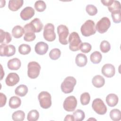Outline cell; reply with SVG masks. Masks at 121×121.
I'll return each mask as SVG.
<instances>
[{"instance_id": "14", "label": "cell", "mask_w": 121, "mask_h": 121, "mask_svg": "<svg viewBox=\"0 0 121 121\" xmlns=\"http://www.w3.org/2000/svg\"><path fill=\"white\" fill-rule=\"evenodd\" d=\"M19 81V76L16 73L12 72L8 74L5 79L6 85L9 86H12L16 85Z\"/></svg>"}, {"instance_id": "23", "label": "cell", "mask_w": 121, "mask_h": 121, "mask_svg": "<svg viewBox=\"0 0 121 121\" xmlns=\"http://www.w3.org/2000/svg\"><path fill=\"white\" fill-rule=\"evenodd\" d=\"M0 43L1 44L9 43L12 40V37L9 33L5 32L2 29L0 30Z\"/></svg>"}, {"instance_id": "3", "label": "cell", "mask_w": 121, "mask_h": 121, "mask_svg": "<svg viewBox=\"0 0 121 121\" xmlns=\"http://www.w3.org/2000/svg\"><path fill=\"white\" fill-rule=\"evenodd\" d=\"M68 41L69 43V48L73 52L78 51L82 43L78 33L76 32H73L69 35Z\"/></svg>"}, {"instance_id": "24", "label": "cell", "mask_w": 121, "mask_h": 121, "mask_svg": "<svg viewBox=\"0 0 121 121\" xmlns=\"http://www.w3.org/2000/svg\"><path fill=\"white\" fill-rule=\"evenodd\" d=\"M24 33V28L19 25L16 26L12 30V35L15 38H19L21 37Z\"/></svg>"}, {"instance_id": "20", "label": "cell", "mask_w": 121, "mask_h": 121, "mask_svg": "<svg viewBox=\"0 0 121 121\" xmlns=\"http://www.w3.org/2000/svg\"><path fill=\"white\" fill-rule=\"evenodd\" d=\"M75 62L77 65L79 67L85 66L87 62V59L86 55L83 53L78 54L76 57Z\"/></svg>"}, {"instance_id": "11", "label": "cell", "mask_w": 121, "mask_h": 121, "mask_svg": "<svg viewBox=\"0 0 121 121\" xmlns=\"http://www.w3.org/2000/svg\"><path fill=\"white\" fill-rule=\"evenodd\" d=\"M16 52L15 47L12 44H1L0 46V55L10 57L14 55Z\"/></svg>"}, {"instance_id": "18", "label": "cell", "mask_w": 121, "mask_h": 121, "mask_svg": "<svg viewBox=\"0 0 121 121\" xmlns=\"http://www.w3.org/2000/svg\"><path fill=\"white\" fill-rule=\"evenodd\" d=\"M21 62L19 59L15 58L9 60L7 63L8 68L10 70H18L21 67Z\"/></svg>"}, {"instance_id": "42", "label": "cell", "mask_w": 121, "mask_h": 121, "mask_svg": "<svg viewBox=\"0 0 121 121\" xmlns=\"http://www.w3.org/2000/svg\"><path fill=\"white\" fill-rule=\"evenodd\" d=\"M113 0H101V2L104 6L109 7L112 2Z\"/></svg>"}, {"instance_id": "30", "label": "cell", "mask_w": 121, "mask_h": 121, "mask_svg": "<svg viewBox=\"0 0 121 121\" xmlns=\"http://www.w3.org/2000/svg\"><path fill=\"white\" fill-rule=\"evenodd\" d=\"M39 117V112L36 110H32L29 112L27 116L28 121H36Z\"/></svg>"}, {"instance_id": "31", "label": "cell", "mask_w": 121, "mask_h": 121, "mask_svg": "<svg viewBox=\"0 0 121 121\" xmlns=\"http://www.w3.org/2000/svg\"><path fill=\"white\" fill-rule=\"evenodd\" d=\"M75 121H82L85 117L84 112L80 109H78L73 114Z\"/></svg>"}, {"instance_id": "19", "label": "cell", "mask_w": 121, "mask_h": 121, "mask_svg": "<svg viewBox=\"0 0 121 121\" xmlns=\"http://www.w3.org/2000/svg\"><path fill=\"white\" fill-rule=\"evenodd\" d=\"M23 3V0H10L9 2L8 8L10 10L16 11L22 6Z\"/></svg>"}, {"instance_id": "34", "label": "cell", "mask_w": 121, "mask_h": 121, "mask_svg": "<svg viewBox=\"0 0 121 121\" xmlns=\"http://www.w3.org/2000/svg\"><path fill=\"white\" fill-rule=\"evenodd\" d=\"M61 55V52L60 49L58 48H54L52 49L49 52L50 58L53 60H56L58 59Z\"/></svg>"}, {"instance_id": "21", "label": "cell", "mask_w": 121, "mask_h": 121, "mask_svg": "<svg viewBox=\"0 0 121 121\" xmlns=\"http://www.w3.org/2000/svg\"><path fill=\"white\" fill-rule=\"evenodd\" d=\"M105 101L108 106L114 107L117 104L119 98L116 95L114 94H110L106 96Z\"/></svg>"}, {"instance_id": "13", "label": "cell", "mask_w": 121, "mask_h": 121, "mask_svg": "<svg viewBox=\"0 0 121 121\" xmlns=\"http://www.w3.org/2000/svg\"><path fill=\"white\" fill-rule=\"evenodd\" d=\"M34 9L31 7H26L25 8L20 12L21 18L24 20H28L32 18L35 15Z\"/></svg>"}, {"instance_id": "7", "label": "cell", "mask_w": 121, "mask_h": 121, "mask_svg": "<svg viewBox=\"0 0 121 121\" xmlns=\"http://www.w3.org/2000/svg\"><path fill=\"white\" fill-rule=\"evenodd\" d=\"M43 37L49 42H52L56 39V34L54 32V26L52 23L45 25L43 29Z\"/></svg>"}, {"instance_id": "44", "label": "cell", "mask_w": 121, "mask_h": 121, "mask_svg": "<svg viewBox=\"0 0 121 121\" xmlns=\"http://www.w3.org/2000/svg\"><path fill=\"white\" fill-rule=\"evenodd\" d=\"M0 66H1V79H2V78H3V77L4 76L3 74H2V73L4 74V71H3V69H2V65H0Z\"/></svg>"}, {"instance_id": "6", "label": "cell", "mask_w": 121, "mask_h": 121, "mask_svg": "<svg viewBox=\"0 0 121 121\" xmlns=\"http://www.w3.org/2000/svg\"><path fill=\"white\" fill-rule=\"evenodd\" d=\"M57 33L59 35L60 43L63 45H66L69 43L68 40L69 35V29L66 26L60 25L57 27Z\"/></svg>"}, {"instance_id": "22", "label": "cell", "mask_w": 121, "mask_h": 121, "mask_svg": "<svg viewBox=\"0 0 121 121\" xmlns=\"http://www.w3.org/2000/svg\"><path fill=\"white\" fill-rule=\"evenodd\" d=\"M92 83L95 87L96 88H100L104 85L105 79L102 76L97 75L92 78Z\"/></svg>"}, {"instance_id": "27", "label": "cell", "mask_w": 121, "mask_h": 121, "mask_svg": "<svg viewBox=\"0 0 121 121\" xmlns=\"http://www.w3.org/2000/svg\"><path fill=\"white\" fill-rule=\"evenodd\" d=\"M102 56L101 53L98 51L93 52L90 56L91 61L94 64H98L100 63L102 60Z\"/></svg>"}, {"instance_id": "8", "label": "cell", "mask_w": 121, "mask_h": 121, "mask_svg": "<svg viewBox=\"0 0 121 121\" xmlns=\"http://www.w3.org/2000/svg\"><path fill=\"white\" fill-rule=\"evenodd\" d=\"M92 107L94 111L100 115L105 114L107 111L106 105L100 98H96L92 102Z\"/></svg>"}, {"instance_id": "29", "label": "cell", "mask_w": 121, "mask_h": 121, "mask_svg": "<svg viewBox=\"0 0 121 121\" xmlns=\"http://www.w3.org/2000/svg\"><path fill=\"white\" fill-rule=\"evenodd\" d=\"M110 117L114 121H119L121 119V112L119 109H112L110 112Z\"/></svg>"}, {"instance_id": "2", "label": "cell", "mask_w": 121, "mask_h": 121, "mask_svg": "<svg viewBox=\"0 0 121 121\" xmlns=\"http://www.w3.org/2000/svg\"><path fill=\"white\" fill-rule=\"evenodd\" d=\"M76 83V79L73 77L69 76L66 77L61 84V91L65 94L71 93L73 91Z\"/></svg>"}, {"instance_id": "5", "label": "cell", "mask_w": 121, "mask_h": 121, "mask_svg": "<svg viewBox=\"0 0 121 121\" xmlns=\"http://www.w3.org/2000/svg\"><path fill=\"white\" fill-rule=\"evenodd\" d=\"M41 66L36 61H31L27 65V75L32 79L37 78L40 72Z\"/></svg>"}, {"instance_id": "43", "label": "cell", "mask_w": 121, "mask_h": 121, "mask_svg": "<svg viewBox=\"0 0 121 121\" xmlns=\"http://www.w3.org/2000/svg\"><path fill=\"white\" fill-rule=\"evenodd\" d=\"M65 121H74V119L73 115L71 114H68L65 116V118L64 119Z\"/></svg>"}, {"instance_id": "36", "label": "cell", "mask_w": 121, "mask_h": 121, "mask_svg": "<svg viewBox=\"0 0 121 121\" xmlns=\"http://www.w3.org/2000/svg\"><path fill=\"white\" fill-rule=\"evenodd\" d=\"M100 50L102 52L106 53L110 50L111 45L108 41L106 40H104L101 43V44L100 45Z\"/></svg>"}, {"instance_id": "9", "label": "cell", "mask_w": 121, "mask_h": 121, "mask_svg": "<svg viewBox=\"0 0 121 121\" xmlns=\"http://www.w3.org/2000/svg\"><path fill=\"white\" fill-rule=\"evenodd\" d=\"M111 26V21L109 18L104 17L98 21L96 25V30L100 34L105 33Z\"/></svg>"}, {"instance_id": "1", "label": "cell", "mask_w": 121, "mask_h": 121, "mask_svg": "<svg viewBox=\"0 0 121 121\" xmlns=\"http://www.w3.org/2000/svg\"><path fill=\"white\" fill-rule=\"evenodd\" d=\"M80 30L82 35L86 37L94 35L96 32L95 22L92 20H86L81 26Z\"/></svg>"}, {"instance_id": "38", "label": "cell", "mask_w": 121, "mask_h": 121, "mask_svg": "<svg viewBox=\"0 0 121 121\" xmlns=\"http://www.w3.org/2000/svg\"><path fill=\"white\" fill-rule=\"evenodd\" d=\"M108 9L109 11L111 13L112 11L115 10H121L120 2L119 1L113 0V1L112 3V4L109 7H108Z\"/></svg>"}, {"instance_id": "10", "label": "cell", "mask_w": 121, "mask_h": 121, "mask_svg": "<svg viewBox=\"0 0 121 121\" xmlns=\"http://www.w3.org/2000/svg\"><path fill=\"white\" fill-rule=\"evenodd\" d=\"M77 105V100L74 96H69L64 100L63 104V108L67 112H72L75 110Z\"/></svg>"}, {"instance_id": "40", "label": "cell", "mask_w": 121, "mask_h": 121, "mask_svg": "<svg viewBox=\"0 0 121 121\" xmlns=\"http://www.w3.org/2000/svg\"><path fill=\"white\" fill-rule=\"evenodd\" d=\"M92 49V46L88 43H82L80 46L79 50L83 53H88Z\"/></svg>"}, {"instance_id": "28", "label": "cell", "mask_w": 121, "mask_h": 121, "mask_svg": "<svg viewBox=\"0 0 121 121\" xmlns=\"http://www.w3.org/2000/svg\"><path fill=\"white\" fill-rule=\"evenodd\" d=\"M25 117V112L21 110H18L13 112L12 119L15 121H23Z\"/></svg>"}, {"instance_id": "39", "label": "cell", "mask_w": 121, "mask_h": 121, "mask_svg": "<svg viewBox=\"0 0 121 121\" xmlns=\"http://www.w3.org/2000/svg\"><path fill=\"white\" fill-rule=\"evenodd\" d=\"M86 10L90 16H93L97 13V9L95 6L92 4H88L86 6Z\"/></svg>"}, {"instance_id": "37", "label": "cell", "mask_w": 121, "mask_h": 121, "mask_svg": "<svg viewBox=\"0 0 121 121\" xmlns=\"http://www.w3.org/2000/svg\"><path fill=\"white\" fill-rule=\"evenodd\" d=\"M112 20L115 23H119L121 21V10H115L111 13Z\"/></svg>"}, {"instance_id": "26", "label": "cell", "mask_w": 121, "mask_h": 121, "mask_svg": "<svg viewBox=\"0 0 121 121\" xmlns=\"http://www.w3.org/2000/svg\"><path fill=\"white\" fill-rule=\"evenodd\" d=\"M28 92V88L25 85H20L15 89V93L17 95L21 97L25 96Z\"/></svg>"}, {"instance_id": "25", "label": "cell", "mask_w": 121, "mask_h": 121, "mask_svg": "<svg viewBox=\"0 0 121 121\" xmlns=\"http://www.w3.org/2000/svg\"><path fill=\"white\" fill-rule=\"evenodd\" d=\"M21 104V99L17 96H13L10 98L9 106L12 109H16L19 107Z\"/></svg>"}, {"instance_id": "4", "label": "cell", "mask_w": 121, "mask_h": 121, "mask_svg": "<svg viewBox=\"0 0 121 121\" xmlns=\"http://www.w3.org/2000/svg\"><path fill=\"white\" fill-rule=\"evenodd\" d=\"M41 107L43 109H48L52 105V97L50 94L46 91L40 92L38 96Z\"/></svg>"}, {"instance_id": "33", "label": "cell", "mask_w": 121, "mask_h": 121, "mask_svg": "<svg viewBox=\"0 0 121 121\" xmlns=\"http://www.w3.org/2000/svg\"><path fill=\"white\" fill-rule=\"evenodd\" d=\"M34 7L38 12H43L46 9V5L43 0H37L35 2Z\"/></svg>"}, {"instance_id": "32", "label": "cell", "mask_w": 121, "mask_h": 121, "mask_svg": "<svg viewBox=\"0 0 121 121\" xmlns=\"http://www.w3.org/2000/svg\"><path fill=\"white\" fill-rule=\"evenodd\" d=\"M31 51V47L27 44H21L18 47V52L19 53L21 54H28L30 53Z\"/></svg>"}, {"instance_id": "41", "label": "cell", "mask_w": 121, "mask_h": 121, "mask_svg": "<svg viewBox=\"0 0 121 121\" xmlns=\"http://www.w3.org/2000/svg\"><path fill=\"white\" fill-rule=\"evenodd\" d=\"M0 107H2L4 106L6 103V101H7V97L3 93H0Z\"/></svg>"}, {"instance_id": "17", "label": "cell", "mask_w": 121, "mask_h": 121, "mask_svg": "<svg viewBox=\"0 0 121 121\" xmlns=\"http://www.w3.org/2000/svg\"><path fill=\"white\" fill-rule=\"evenodd\" d=\"M48 48V45L46 43L43 42H39L36 44L35 47V50L37 54L44 55L47 52Z\"/></svg>"}, {"instance_id": "45", "label": "cell", "mask_w": 121, "mask_h": 121, "mask_svg": "<svg viewBox=\"0 0 121 121\" xmlns=\"http://www.w3.org/2000/svg\"><path fill=\"white\" fill-rule=\"evenodd\" d=\"M96 120L95 119H89L88 120Z\"/></svg>"}, {"instance_id": "15", "label": "cell", "mask_w": 121, "mask_h": 121, "mask_svg": "<svg viewBox=\"0 0 121 121\" xmlns=\"http://www.w3.org/2000/svg\"><path fill=\"white\" fill-rule=\"evenodd\" d=\"M28 24L31 29L34 33L41 32L43 27V24L38 18H35L30 23H28Z\"/></svg>"}, {"instance_id": "35", "label": "cell", "mask_w": 121, "mask_h": 121, "mask_svg": "<svg viewBox=\"0 0 121 121\" xmlns=\"http://www.w3.org/2000/svg\"><path fill=\"white\" fill-rule=\"evenodd\" d=\"M80 102L83 105H86L89 103L90 100V96L88 93L85 92L80 95Z\"/></svg>"}, {"instance_id": "16", "label": "cell", "mask_w": 121, "mask_h": 121, "mask_svg": "<svg viewBox=\"0 0 121 121\" xmlns=\"http://www.w3.org/2000/svg\"><path fill=\"white\" fill-rule=\"evenodd\" d=\"M25 35L24 39L26 42H32L34 41L36 37L35 33L31 29L29 24H27L24 26Z\"/></svg>"}, {"instance_id": "12", "label": "cell", "mask_w": 121, "mask_h": 121, "mask_svg": "<svg viewBox=\"0 0 121 121\" xmlns=\"http://www.w3.org/2000/svg\"><path fill=\"white\" fill-rule=\"evenodd\" d=\"M102 74L107 78H112L113 77L115 73V69L114 66L111 64H104L102 69Z\"/></svg>"}]
</instances>
